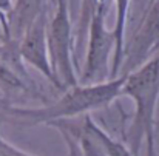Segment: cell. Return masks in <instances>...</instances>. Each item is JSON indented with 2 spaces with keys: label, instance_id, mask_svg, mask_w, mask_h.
I'll return each mask as SVG.
<instances>
[{
  "label": "cell",
  "instance_id": "5",
  "mask_svg": "<svg viewBox=\"0 0 159 156\" xmlns=\"http://www.w3.org/2000/svg\"><path fill=\"white\" fill-rule=\"evenodd\" d=\"M48 16L47 8L40 12V16L34 20V23L30 26L23 39L20 40V56L23 62L30 63L33 68H36L39 73H42L56 88L63 90L59 79L54 74L51 67V59L48 51Z\"/></svg>",
  "mask_w": 159,
  "mask_h": 156
},
{
  "label": "cell",
  "instance_id": "13",
  "mask_svg": "<svg viewBox=\"0 0 159 156\" xmlns=\"http://www.w3.org/2000/svg\"><path fill=\"white\" fill-rule=\"evenodd\" d=\"M159 50V42H158V45H156V51H158Z\"/></svg>",
  "mask_w": 159,
  "mask_h": 156
},
{
  "label": "cell",
  "instance_id": "4",
  "mask_svg": "<svg viewBox=\"0 0 159 156\" xmlns=\"http://www.w3.org/2000/svg\"><path fill=\"white\" fill-rule=\"evenodd\" d=\"M114 34L105 26V9H93L90 19V40L79 84H102L111 79V59L114 54Z\"/></svg>",
  "mask_w": 159,
  "mask_h": 156
},
{
  "label": "cell",
  "instance_id": "9",
  "mask_svg": "<svg viewBox=\"0 0 159 156\" xmlns=\"http://www.w3.org/2000/svg\"><path fill=\"white\" fill-rule=\"evenodd\" d=\"M45 9L43 0H16L12 11L8 16L9 37L20 44L30 26Z\"/></svg>",
  "mask_w": 159,
  "mask_h": 156
},
{
  "label": "cell",
  "instance_id": "7",
  "mask_svg": "<svg viewBox=\"0 0 159 156\" xmlns=\"http://www.w3.org/2000/svg\"><path fill=\"white\" fill-rule=\"evenodd\" d=\"M159 42V0H153L147 16L142 22L141 30L138 31L133 44L125 51L127 62H124V73L133 71L136 67L142 65L144 60L156 51Z\"/></svg>",
  "mask_w": 159,
  "mask_h": 156
},
{
  "label": "cell",
  "instance_id": "1",
  "mask_svg": "<svg viewBox=\"0 0 159 156\" xmlns=\"http://www.w3.org/2000/svg\"><path fill=\"white\" fill-rule=\"evenodd\" d=\"M125 84V74L110 79L102 84H91V85H76L66 88L57 101L47 107L40 108H23V107H11L3 105L5 113L9 116L22 121L23 124H48L65 121L68 117H76L80 114L91 113L93 110L104 108L111 104L122 94V88Z\"/></svg>",
  "mask_w": 159,
  "mask_h": 156
},
{
  "label": "cell",
  "instance_id": "12",
  "mask_svg": "<svg viewBox=\"0 0 159 156\" xmlns=\"http://www.w3.org/2000/svg\"><path fill=\"white\" fill-rule=\"evenodd\" d=\"M91 11L93 9H107V0H91Z\"/></svg>",
  "mask_w": 159,
  "mask_h": 156
},
{
  "label": "cell",
  "instance_id": "3",
  "mask_svg": "<svg viewBox=\"0 0 159 156\" xmlns=\"http://www.w3.org/2000/svg\"><path fill=\"white\" fill-rule=\"evenodd\" d=\"M48 51L54 74L63 87V91L79 85L74 67L73 31L66 0H57V9L48 23Z\"/></svg>",
  "mask_w": 159,
  "mask_h": 156
},
{
  "label": "cell",
  "instance_id": "11",
  "mask_svg": "<svg viewBox=\"0 0 159 156\" xmlns=\"http://www.w3.org/2000/svg\"><path fill=\"white\" fill-rule=\"evenodd\" d=\"M0 156H34L31 153H26L17 147H14L12 144H9L2 135H0Z\"/></svg>",
  "mask_w": 159,
  "mask_h": 156
},
{
  "label": "cell",
  "instance_id": "6",
  "mask_svg": "<svg viewBox=\"0 0 159 156\" xmlns=\"http://www.w3.org/2000/svg\"><path fill=\"white\" fill-rule=\"evenodd\" d=\"M68 130L79 141L80 149L87 156H136L131 150H128L122 142L113 139L107 135L104 128H101L91 117L90 113L84 114V119L79 127L70 125L62 121Z\"/></svg>",
  "mask_w": 159,
  "mask_h": 156
},
{
  "label": "cell",
  "instance_id": "2",
  "mask_svg": "<svg viewBox=\"0 0 159 156\" xmlns=\"http://www.w3.org/2000/svg\"><path fill=\"white\" fill-rule=\"evenodd\" d=\"M125 84L122 94L134 102V114L130 127V142L138 156L141 142L145 141L147 156H156L155 147V114L159 101V54L147 59L133 71L124 73Z\"/></svg>",
  "mask_w": 159,
  "mask_h": 156
},
{
  "label": "cell",
  "instance_id": "8",
  "mask_svg": "<svg viewBox=\"0 0 159 156\" xmlns=\"http://www.w3.org/2000/svg\"><path fill=\"white\" fill-rule=\"evenodd\" d=\"M19 45L12 39L0 42V84L5 88L31 91L34 84L25 68Z\"/></svg>",
  "mask_w": 159,
  "mask_h": 156
},
{
  "label": "cell",
  "instance_id": "10",
  "mask_svg": "<svg viewBox=\"0 0 159 156\" xmlns=\"http://www.w3.org/2000/svg\"><path fill=\"white\" fill-rule=\"evenodd\" d=\"M51 125L56 127V128L60 131V135H62V138H63V141H65V144H66V149H68L70 156H87L85 153H84V150L80 149L79 141L76 139V136L68 130V127H66L62 121L54 122V124H51Z\"/></svg>",
  "mask_w": 159,
  "mask_h": 156
}]
</instances>
